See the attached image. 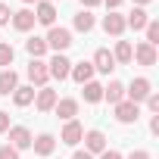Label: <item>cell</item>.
Segmentation results:
<instances>
[{
    "label": "cell",
    "mask_w": 159,
    "mask_h": 159,
    "mask_svg": "<svg viewBox=\"0 0 159 159\" xmlns=\"http://www.w3.org/2000/svg\"><path fill=\"white\" fill-rule=\"evenodd\" d=\"M34 22H41V25L53 28V22H56V7H53V3H47V0H38V10H34Z\"/></svg>",
    "instance_id": "obj_7"
},
{
    "label": "cell",
    "mask_w": 159,
    "mask_h": 159,
    "mask_svg": "<svg viewBox=\"0 0 159 159\" xmlns=\"http://www.w3.org/2000/svg\"><path fill=\"white\" fill-rule=\"evenodd\" d=\"M13 103L16 106H31L34 103V88H16L13 91Z\"/></svg>",
    "instance_id": "obj_22"
},
{
    "label": "cell",
    "mask_w": 159,
    "mask_h": 159,
    "mask_svg": "<svg viewBox=\"0 0 159 159\" xmlns=\"http://www.w3.org/2000/svg\"><path fill=\"white\" fill-rule=\"evenodd\" d=\"M84 143H88V153H91V156L106 150V137H103V131H88V134H84Z\"/></svg>",
    "instance_id": "obj_19"
},
{
    "label": "cell",
    "mask_w": 159,
    "mask_h": 159,
    "mask_svg": "<svg viewBox=\"0 0 159 159\" xmlns=\"http://www.w3.org/2000/svg\"><path fill=\"white\" fill-rule=\"evenodd\" d=\"M131 56H134V47H131L128 41H119V44H116L112 59H116V62H131Z\"/></svg>",
    "instance_id": "obj_23"
},
{
    "label": "cell",
    "mask_w": 159,
    "mask_h": 159,
    "mask_svg": "<svg viewBox=\"0 0 159 159\" xmlns=\"http://www.w3.org/2000/svg\"><path fill=\"white\" fill-rule=\"evenodd\" d=\"M28 81H31V88H44L50 81V72H47L44 59H31L28 62Z\"/></svg>",
    "instance_id": "obj_2"
},
{
    "label": "cell",
    "mask_w": 159,
    "mask_h": 159,
    "mask_svg": "<svg viewBox=\"0 0 159 159\" xmlns=\"http://www.w3.org/2000/svg\"><path fill=\"white\" fill-rule=\"evenodd\" d=\"M25 50L31 53V59H41V56L47 53V41H44V38H28V41H25Z\"/></svg>",
    "instance_id": "obj_21"
},
{
    "label": "cell",
    "mask_w": 159,
    "mask_h": 159,
    "mask_svg": "<svg viewBox=\"0 0 159 159\" xmlns=\"http://www.w3.org/2000/svg\"><path fill=\"white\" fill-rule=\"evenodd\" d=\"M44 41H47V47H53L56 53H62V50H69V47H72V31H69V28H56V25H53V28L47 31V38H44Z\"/></svg>",
    "instance_id": "obj_1"
},
{
    "label": "cell",
    "mask_w": 159,
    "mask_h": 159,
    "mask_svg": "<svg viewBox=\"0 0 159 159\" xmlns=\"http://www.w3.org/2000/svg\"><path fill=\"white\" fill-rule=\"evenodd\" d=\"M125 28H128V25H125V16H119V13H109V16L103 19V31L112 34V38H119Z\"/></svg>",
    "instance_id": "obj_12"
},
{
    "label": "cell",
    "mask_w": 159,
    "mask_h": 159,
    "mask_svg": "<svg viewBox=\"0 0 159 159\" xmlns=\"http://www.w3.org/2000/svg\"><path fill=\"white\" fill-rule=\"evenodd\" d=\"M10 19H13V13H10V7H7V3H0V25H7Z\"/></svg>",
    "instance_id": "obj_30"
},
{
    "label": "cell",
    "mask_w": 159,
    "mask_h": 159,
    "mask_svg": "<svg viewBox=\"0 0 159 159\" xmlns=\"http://www.w3.org/2000/svg\"><path fill=\"white\" fill-rule=\"evenodd\" d=\"M56 116L59 119H66V122H72L75 116H78V100H72V97H66V100H56Z\"/></svg>",
    "instance_id": "obj_14"
},
{
    "label": "cell",
    "mask_w": 159,
    "mask_h": 159,
    "mask_svg": "<svg viewBox=\"0 0 159 159\" xmlns=\"http://www.w3.org/2000/svg\"><path fill=\"white\" fill-rule=\"evenodd\" d=\"M16 88H19V75H16L13 69H3V72H0V94L10 97Z\"/></svg>",
    "instance_id": "obj_17"
},
{
    "label": "cell",
    "mask_w": 159,
    "mask_h": 159,
    "mask_svg": "<svg viewBox=\"0 0 159 159\" xmlns=\"http://www.w3.org/2000/svg\"><path fill=\"white\" fill-rule=\"evenodd\" d=\"M69 78H75L78 84H88V81H94V66L84 62V59H81V62H75L72 72H69Z\"/></svg>",
    "instance_id": "obj_9"
},
{
    "label": "cell",
    "mask_w": 159,
    "mask_h": 159,
    "mask_svg": "<svg viewBox=\"0 0 159 159\" xmlns=\"http://www.w3.org/2000/svg\"><path fill=\"white\" fill-rule=\"evenodd\" d=\"M47 72H50V78H56V81H66L69 72H72V62H69L62 53H56V56L47 62Z\"/></svg>",
    "instance_id": "obj_3"
},
{
    "label": "cell",
    "mask_w": 159,
    "mask_h": 159,
    "mask_svg": "<svg viewBox=\"0 0 159 159\" xmlns=\"http://www.w3.org/2000/svg\"><path fill=\"white\" fill-rule=\"evenodd\" d=\"M31 147H34L38 156H50V153L56 150V137H53V134H38V137L31 140Z\"/></svg>",
    "instance_id": "obj_15"
},
{
    "label": "cell",
    "mask_w": 159,
    "mask_h": 159,
    "mask_svg": "<svg viewBox=\"0 0 159 159\" xmlns=\"http://www.w3.org/2000/svg\"><path fill=\"white\" fill-rule=\"evenodd\" d=\"M47 3H53V0H47Z\"/></svg>",
    "instance_id": "obj_40"
},
{
    "label": "cell",
    "mask_w": 159,
    "mask_h": 159,
    "mask_svg": "<svg viewBox=\"0 0 159 159\" xmlns=\"http://www.w3.org/2000/svg\"><path fill=\"white\" fill-rule=\"evenodd\" d=\"M91 66H94V72H103V75H109V72L116 69V59H112V53H109V50H97Z\"/></svg>",
    "instance_id": "obj_11"
},
{
    "label": "cell",
    "mask_w": 159,
    "mask_h": 159,
    "mask_svg": "<svg viewBox=\"0 0 159 159\" xmlns=\"http://www.w3.org/2000/svg\"><path fill=\"white\" fill-rule=\"evenodd\" d=\"M147 22H150V16H147V10H143V7H137V10H134V13H131V16L125 19V25H131L134 31L147 28Z\"/></svg>",
    "instance_id": "obj_20"
},
{
    "label": "cell",
    "mask_w": 159,
    "mask_h": 159,
    "mask_svg": "<svg viewBox=\"0 0 159 159\" xmlns=\"http://www.w3.org/2000/svg\"><path fill=\"white\" fill-rule=\"evenodd\" d=\"M81 137H84V128L78 125L75 119H72V122H66V128H62V134H59V140H62V143H69V147H75Z\"/></svg>",
    "instance_id": "obj_8"
},
{
    "label": "cell",
    "mask_w": 159,
    "mask_h": 159,
    "mask_svg": "<svg viewBox=\"0 0 159 159\" xmlns=\"http://www.w3.org/2000/svg\"><path fill=\"white\" fill-rule=\"evenodd\" d=\"M0 159H19V150H13L10 143H7V147H0Z\"/></svg>",
    "instance_id": "obj_28"
},
{
    "label": "cell",
    "mask_w": 159,
    "mask_h": 159,
    "mask_svg": "<svg viewBox=\"0 0 159 159\" xmlns=\"http://www.w3.org/2000/svg\"><path fill=\"white\" fill-rule=\"evenodd\" d=\"M75 28H78V31H84V34H88V31L94 28V16H91L88 10H81V13H78V16H75Z\"/></svg>",
    "instance_id": "obj_25"
},
{
    "label": "cell",
    "mask_w": 159,
    "mask_h": 159,
    "mask_svg": "<svg viewBox=\"0 0 159 159\" xmlns=\"http://www.w3.org/2000/svg\"><path fill=\"white\" fill-rule=\"evenodd\" d=\"M131 59H137L140 66H156V47L143 41V44L134 47V56H131Z\"/></svg>",
    "instance_id": "obj_10"
},
{
    "label": "cell",
    "mask_w": 159,
    "mask_h": 159,
    "mask_svg": "<svg viewBox=\"0 0 159 159\" xmlns=\"http://www.w3.org/2000/svg\"><path fill=\"white\" fill-rule=\"evenodd\" d=\"M134 3H140V7H143V3H150V0H134Z\"/></svg>",
    "instance_id": "obj_38"
},
{
    "label": "cell",
    "mask_w": 159,
    "mask_h": 159,
    "mask_svg": "<svg viewBox=\"0 0 159 159\" xmlns=\"http://www.w3.org/2000/svg\"><path fill=\"white\" fill-rule=\"evenodd\" d=\"M81 88H84V100H88V103H100V100H103V84L88 81V84H81Z\"/></svg>",
    "instance_id": "obj_24"
},
{
    "label": "cell",
    "mask_w": 159,
    "mask_h": 159,
    "mask_svg": "<svg viewBox=\"0 0 159 159\" xmlns=\"http://www.w3.org/2000/svg\"><path fill=\"white\" fill-rule=\"evenodd\" d=\"M13 28H16V31H31V28H34V13H31V10L13 13Z\"/></svg>",
    "instance_id": "obj_16"
},
{
    "label": "cell",
    "mask_w": 159,
    "mask_h": 159,
    "mask_svg": "<svg viewBox=\"0 0 159 159\" xmlns=\"http://www.w3.org/2000/svg\"><path fill=\"white\" fill-rule=\"evenodd\" d=\"M128 159H150V153H147V150H134Z\"/></svg>",
    "instance_id": "obj_33"
},
{
    "label": "cell",
    "mask_w": 159,
    "mask_h": 159,
    "mask_svg": "<svg viewBox=\"0 0 159 159\" xmlns=\"http://www.w3.org/2000/svg\"><path fill=\"white\" fill-rule=\"evenodd\" d=\"M100 159H122V153H119V150H103Z\"/></svg>",
    "instance_id": "obj_32"
},
{
    "label": "cell",
    "mask_w": 159,
    "mask_h": 159,
    "mask_svg": "<svg viewBox=\"0 0 159 159\" xmlns=\"http://www.w3.org/2000/svg\"><path fill=\"white\" fill-rule=\"evenodd\" d=\"M31 140H34V137H31V131H28L25 125H13V128H10V147H13V150H28Z\"/></svg>",
    "instance_id": "obj_5"
},
{
    "label": "cell",
    "mask_w": 159,
    "mask_h": 159,
    "mask_svg": "<svg viewBox=\"0 0 159 159\" xmlns=\"http://www.w3.org/2000/svg\"><path fill=\"white\" fill-rule=\"evenodd\" d=\"M150 131H153V134H159V116H153V119H150Z\"/></svg>",
    "instance_id": "obj_34"
},
{
    "label": "cell",
    "mask_w": 159,
    "mask_h": 159,
    "mask_svg": "<svg viewBox=\"0 0 159 159\" xmlns=\"http://www.w3.org/2000/svg\"><path fill=\"white\" fill-rule=\"evenodd\" d=\"M103 3H106L109 10H116V7H122V0H103Z\"/></svg>",
    "instance_id": "obj_36"
},
{
    "label": "cell",
    "mask_w": 159,
    "mask_h": 159,
    "mask_svg": "<svg viewBox=\"0 0 159 159\" xmlns=\"http://www.w3.org/2000/svg\"><path fill=\"white\" fill-rule=\"evenodd\" d=\"M103 100H109L112 106L122 103V100H125V84H122V81H109V84L103 88Z\"/></svg>",
    "instance_id": "obj_18"
},
{
    "label": "cell",
    "mask_w": 159,
    "mask_h": 159,
    "mask_svg": "<svg viewBox=\"0 0 159 159\" xmlns=\"http://www.w3.org/2000/svg\"><path fill=\"white\" fill-rule=\"evenodd\" d=\"M153 91H150V81L147 78H134L131 81V88H125V97L131 100V103H140V100H147Z\"/></svg>",
    "instance_id": "obj_6"
},
{
    "label": "cell",
    "mask_w": 159,
    "mask_h": 159,
    "mask_svg": "<svg viewBox=\"0 0 159 159\" xmlns=\"http://www.w3.org/2000/svg\"><path fill=\"white\" fill-rule=\"evenodd\" d=\"M84 7H97V3H103V0H81Z\"/></svg>",
    "instance_id": "obj_37"
},
{
    "label": "cell",
    "mask_w": 159,
    "mask_h": 159,
    "mask_svg": "<svg viewBox=\"0 0 159 159\" xmlns=\"http://www.w3.org/2000/svg\"><path fill=\"white\" fill-rule=\"evenodd\" d=\"M147 44H153V47L159 44V22H156V19L147 22Z\"/></svg>",
    "instance_id": "obj_27"
},
{
    "label": "cell",
    "mask_w": 159,
    "mask_h": 159,
    "mask_svg": "<svg viewBox=\"0 0 159 159\" xmlns=\"http://www.w3.org/2000/svg\"><path fill=\"white\" fill-rule=\"evenodd\" d=\"M34 106H38V112H50V109L56 106V91L41 88V91H38V97H34Z\"/></svg>",
    "instance_id": "obj_13"
},
{
    "label": "cell",
    "mask_w": 159,
    "mask_h": 159,
    "mask_svg": "<svg viewBox=\"0 0 159 159\" xmlns=\"http://www.w3.org/2000/svg\"><path fill=\"white\" fill-rule=\"evenodd\" d=\"M147 109L150 112H159V94H150L147 97Z\"/></svg>",
    "instance_id": "obj_29"
},
{
    "label": "cell",
    "mask_w": 159,
    "mask_h": 159,
    "mask_svg": "<svg viewBox=\"0 0 159 159\" xmlns=\"http://www.w3.org/2000/svg\"><path fill=\"white\" fill-rule=\"evenodd\" d=\"M75 159H94V156H91L88 150H78V153H75Z\"/></svg>",
    "instance_id": "obj_35"
},
{
    "label": "cell",
    "mask_w": 159,
    "mask_h": 159,
    "mask_svg": "<svg viewBox=\"0 0 159 159\" xmlns=\"http://www.w3.org/2000/svg\"><path fill=\"white\" fill-rule=\"evenodd\" d=\"M116 119H119L122 125H131V122L140 119V106L131 103V100H122V103H116Z\"/></svg>",
    "instance_id": "obj_4"
},
{
    "label": "cell",
    "mask_w": 159,
    "mask_h": 159,
    "mask_svg": "<svg viewBox=\"0 0 159 159\" xmlns=\"http://www.w3.org/2000/svg\"><path fill=\"white\" fill-rule=\"evenodd\" d=\"M22 3H38V0H22Z\"/></svg>",
    "instance_id": "obj_39"
},
{
    "label": "cell",
    "mask_w": 159,
    "mask_h": 159,
    "mask_svg": "<svg viewBox=\"0 0 159 159\" xmlns=\"http://www.w3.org/2000/svg\"><path fill=\"white\" fill-rule=\"evenodd\" d=\"M13 59H16L13 44H0V66H13Z\"/></svg>",
    "instance_id": "obj_26"
},
{
    "label": "cell",
    "mask_w": 159,
    "mask_h": 159,
    "mask_svg": "<svg viewBox=\"0 0 159 159\" xmlns=\"http://www.w3.org/2000/svg\"><path fill=\"white\" fill-rule=\"evenodd\" d=\"M10 131V112H0V134Z\"/></svg>",
    "instance_id": "obj_31"
}]
</instances>
